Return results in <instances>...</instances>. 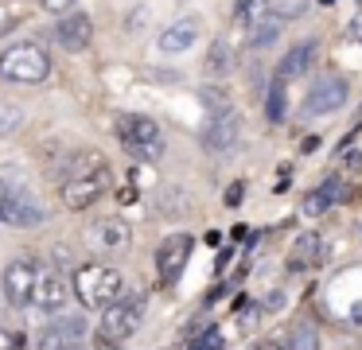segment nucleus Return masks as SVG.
<instances>
[{"instance_id": "1", "label": "nucleus", "mask_w": 362, "mask_h": 350, "mask_svg": "<svg viewBox=\"0 0 362 350\" xmlns=\"http://www.w3.org/2000/svg\"><path fill=\"white\" fill-rule=\"evenodd\" d=\"M105 191H110V163H105L98 152L71 156V168H66L63 187H59V194H63L66 206L86 210V206H94Z\"/></svg>"}, {"instance_id": "2", "label": "nucleus", "mask_w": 362, "mask_h": 350, "mask_svg": "<svg viewBox=\"0 0 362 350\" xmlns=\"http://www.w3.org/2000/svg\"><path fill=\"white\" fill-rule=\"evenodd\" d=\"M125 292V272L113 264H82L74 272V296L78 303H86L90 311H102L105 303H113Z\"/></svg>"}, {"instance_id": "3", "label": "nucleus", "mask_w": 362, "mask_h": 350, "mask_svg": "<svg viewBox=\"0 0 362 350\" xmlns=\"http://www.w3.org/2000/svg\"><path fill=\"white\" fill-rule=\"evenodd\" d=\"M0 222L16 226V230H35L47 222L43 202L32 194V187L20 175H4V194H0Z\"/></svg>"}, {"instance_id": "4", "label": "nucleus", "mask_w": 362, "mask_h": 350, "mask_svg": "<svg viewBox=\"0 0 362 350\" xmlns=\"http://www.w3.org/2000/svg\"><path fill=\"white\" fill-rule=\"evenodd\" d=\"M51 74V54L40 43H12L0 51V78L16 86H35Z\"/></svg>"}, {"instance_id": "5", "label": "nucleus", "mask_w": 362, "mask_h": 350, "mask_svg": "<svg viewBox=\"0 0 362 350\" xmlns=\"http://www.w3.org/2000/svg\"><path fill=\"white\" fill-rule=\"evenodd\" d=\"M117 136L125 144V152L133 160L156 163L164 156V136H160V124L152 117H121L117 121Z\"/></svg>"}, {"instance_id": "6", "label": "nucleus", "mask_w": 362, "mask_h": 350, "mask_svg": "<svg viewBox=\"0 0 362 350\" xmlns=\"http://www.w3.org/2000/svg\"><path fill=\"white\" fill-rule=\"evenodd\" d=\"M141 319H144V296H125L121 292L113 303L102 308V331L98 334H105L110 342H125L129 334L141 327Z\"/></svg>"}, {"instance_id": "7", "label": "nucleus", "mask_w": 362, "mask_h": 350, "mask_svg": "<svg viewBox=\"0 0 362 350\" xmlns=\"http://www.w3.org/2000/svg\"><path fill=\"white\" fill-rule=\"evenodd\" d=\"M40 269L43 264L32 261V257H16V261L4 264V272H0V292H4V300L12 308H28L32 303V288H35Z\"/></svg>"}, {"instance_id": "8", "label": "nucleus", "mask_w": 362, "mask_h": 350, "mask_svg": "<svg viewBox=\"0 0 362 350\" xmlns=\"http://www.w3.org/2000/svg\"><path fill=\"white\" fill-rule=\"evenodd\" d=\"M346 93H351L346 78L327 74V78H320V82L308 90V98H304V105H300V113H304V117H327V113H335V109L346 105Z\"/></svg>"}, {"instance_id": "9", "label": "nucleus", "mask_w": 362, "mask_h": 350, "mask_svg": "<svg viewBox=\"0 0 362 350\" xmlns=\"http://www.w3.org/2000/svg\"><path fill=\"white\" fill-rule=\"evenodd\" d=\"M86 342V319L82 315H59L51 327H43L35 350H82Z\"/></svg>"}, {"instance_id": "10", "label": "nucleus", "mask_w": 362, "mask_h": 350, "mask_svg": "<svg viewBox=\"0 0 362 350\" xmlns=\"http://www.w3.org/2000/svg\"><path fill=\"white\" fill-rule=\"evenodd\" d=\"M86 245L98 249V253H121V249L133 241V230H129V222H121V218L105 214V218H94V222L86 226Z\"/></svg>"}, {"instance_id": "11", "label": "nucleus", "mask_w": 362, "mask_h": 350, "mask_svg": "<svg viewBox=\"0 0 362 350\" xmlns=\"http://www.w3.org/2000/svg\"><path fill=\"white\" fill-rule=\"evenodd\" d=\"M191 249H195V238H191V233H172V238L160 241L156 269H160V280H164V284H175V280H180V272L187 269V261H191Z\"/></svg>"}, {"instance_id": "12", "label": "nucleus", "mask_w": 362, "mask_h": 350, "mask_svg": "<svg viewBox=\"0 0 362 350\" xmlns=\"http://www.w3.org/2000/svg\"><path fill=\"white\" fill-rule=\"evenodd\" d=\"M66 303H71V284H66L59 272L40 269V276H35V288H32V303H28V308L43 311V315H59Z\"/></svg>"}, {"instance_id": "13", "label": "nucleus", "mask_w": 362, "mask_h": 350, "mask_svg": "<svg viewBox=\"0 0 362 350\" xmlns=\"http://www.w3.org/2000/svg\"><path fill=\"white\" fill-rule=\"evenodd\" d=\"M238 136H242V121L226 109V113L211 117V124L199 132V144H203L206 152H230V148L238 144Z\"/></svg>"}, {"instance_id": "14", "label": "nucleus", "mask_w": 362, "mask_h": 350, "mask_svg": "<svg viewBox=\"0 0 362 350\" xmlns=\"http://www.w3.org/2000/svg\"><path fill=\"white\" fill-rule=\"evenodd\" d=\"M55 39L63 51H86L90 39H94V20L86 12H71L55 23Z\"/></svg>"}, {"instance_id": "15", "label": "nucleus", "mask_w": 362, "mask_h": 350, "mask_svg": "<svg viewBox=\"0 0 362 350\" xmlns=\"http://www.w3.org/2000/svg\"><path fill=\"white\" fill-rule=\"evenodd\" d=\"M315 51H320V43H315V39H304V43L288 47V54L276 62V78H281V82H292V78L308 74V70H312V62H315Z\"/></svg>"}, {"instance_id": "16", "label": "nucleus", "mask_w": 362, "mask_h": 350, "mask_svg": "<svg viewBox=\"0 0 362 350\" xmlns=\"http://www.w3.org/2000/svg\"><path fill=\"white\" fill-rule=\"evenodd\" d=\"M195 39H199V20L195 16H183V20L168 23V28L160 31V51L180 54V51H187V47H195Z\"/></svg>"}, {"instance_id": "17", "label": "nucleus", "mask_w": 362, "mask_h": 350, "mask_svg": "<svg viewBox=\"0 0 362 350\" xmlns=\"http://www.w3.org/2000/svg\"><path fill=\"white\" fill-rule=\"evenodd\" d=\"M323 257H327V245H323V238H315V233H304V238H296V245H292L288 264H292L296 272H304V269H320Z\"/></svg>"}, {"instance_id": "18", "label": "nucleus", "mask_w": 362, "mask_h": 350, "mask_svg": "<svg viewBox=\"0 0 362 350\" xmlns=\"http://www.w3.org/2000/svg\"><path fill=\"white\" fill-rule=\"evenodd\" d=\"M276 35H281V20L265 8V12L250 23V47H269V43H276Z\"/></svg>"}, {"instance_id": "19", "label": "nucleus", "mask_w": 362, "mask_h": 350, "mask_svg": "<svg viewBox=\"0 0 362 350\" xmlns=\"http://www.w3.org/2000/svg\"><path fill=\"white\" fill-rule=\"evenodd\" d=\"M265 113L273 124H284L288 121V98H284V82L276 78L273 86H265Z\"/></svg>"}, {"instance_id": "20", "label": "nucleus", "mask_w": 362, "mask_h": 350, "mask_svg": "<svg viewBox=\"0 0 362 350\" xmlns=\"http://www.w3.org/2000/svg\"><path fill=\"white\" fill-rule=\"evenodd\" d=\"M234 70V47L226 43V39H214L211 43V54H206V74H230Z\"/></svg>"}, {"instance_id": "21", "label": "nucleus", "mask_w": 362, "mask_h": 350, "mask_svg": "<svg viewBox=\"0 0 362 350\" xmlns=\"http://www.w3.org/2000/svg\"><path fill=\"white\" fill-rule=\"evenodd\" d=\"M28 12H32V8H28L24 0H0V35H8L12 28H20V23L28 20Z\"/></svg>"}, {"instance_id": "22", "label": "nucleus", "mask_w": 362, "mask_h": 350, "mask_svg": "<svg viewBox=\"0 0 362 350\" xmlns=\"http://www.w3.org/2000/svg\"><path fill=\"white\" fill-rule=\"evenodd\" d=\"M284 350H320V334L308 323H296L288 334H284Z\"/></svg>"}, {"instance_id": "23", "label": "nucleus", "mask_w": 362, "mask_h": 350, "mask_svg": "<svg viewBox=\"0 0 362 350\" xmlns=\"http://www.w3.org/2000/svg\"><path fill=\"white\" fill-rule=\"evenodd\" d=\"M265 8L284 23V20H300L308 12V0H265Z\"/></svg>"}, {"instance_id": "24", "label": "nucleus", "mask_w": 362, "mask_h": 350, "mask_svg": "<svg viewBox=\"0 0 362 350\" xmlns=\"http://www.w3.org/2000/svg\"><path fill=\"white\" fill-rule=\"evenodd\" d=\"M199 101L211 109V117L214 113H226V109H230V93L222 90V86H199Z\"/></svg>"}, {"instance_id": "25", "label": "nucleus", "mask_w": 362, "mask_h": 350, "mask_svg": "<svg viewBox=\"0 0 362 350\" xmlns=\"http://www.w3.org/2000/svg\"><path fill=\"white\" fill-rule=\"evenodd\" d=\"M331 206H335V202H331V194L323 191V187H320V191H312V194H304V202H300V210H304L308 218H320V214H327Z\"/></svg>"}, {"instance_id": "26", "label": "nucleus", "mask_w": 362, "mask_h": 350, "mask_svg": "<svg viewBox=\"0 0 362 350\" xmlns=\"http://www.w3.org/2000/svg\"><path fill=\"white\" fill-rule=\"evenodd\" d=\"M261 12H265V0H238L234 4V23L238 28H250Z\"/></svg>"}, {"instance_id": "27", "label": "nucleus", "mask_w": 362, "mask_h": 350, "mask_svg": "<svg viewBox=\"0 0 362 350\" xmlns=\"http://www.w3.org/2000/svg\"><path fill=\"white\" fill-rule=\"evenodd\" d=\"M20 124H24V109L12 105V101H0V136L4 132H16Z\"/></svg>"}, {"instance_id": "28", "label": "nucleus", "mask_w": 362, "mask_h": 350, "mask_svg": "<svg viewBox=\"0 0 362 350\" xmlns=\"http://www.w3.org/2000/svg\"><path fill=\"white\" fill-rule=\"evenodd\" d=\"M222 342H226V339H222L218 327H206L199 339H191V350H222Z\"/></svg>"}, {"instance_id": "29", "label": "nucleus", "mask_w": 362, "mask_h": 350, "mask_svg": "<svg viewBox=\"0 0 362 350\" xmlns=\"http://www.w3.org/2000/svg\"><path fill=\"white\" fill-rule=\"evenodd\" d=\"M323 191L331 194V202H351V183H343V179H323Z\"/></svg>"}, {"instance_id": "30", "label": "nucleus", "mask_w": 362, "mask_h": 350, "mask_svg": "<svg viewBox=\"0 0 362 350\" xmlns=\"http://www.w3.org/2000/svg\"><path fill=\"white\" fill-rule=\"evenodd\" d=\"M74 0H40V8H47V12H66Z\"/></svg>"}, {"instance_id": "31", "label": "nucleus", "mask_w": 362, "mask_h": 350, "mask_svg": "<svg viewBox=\"0 0 362 350\" xmlns=\"http://www.w3.org/2000/svg\"><path fill=\"white\" fill-rule=\"evenodd\" d=\"M226 202H230V206H238V202H242V183H234L226 191Z\"/></svg>"}, {"instance_id": "32", "label": "nucleus", "mask_w": 362, "mask_h": 350, "mask_svg": "<svg viewBox=\"0 0 362 350\" xmlns=\"http://www.w3.org/2000/svg\"><path fill=\"white\" fill-rule=\"evenodd\" d=\"M351 319H354V323H362V303H354V308H351Z\"/></svg>"}]
</instances>
